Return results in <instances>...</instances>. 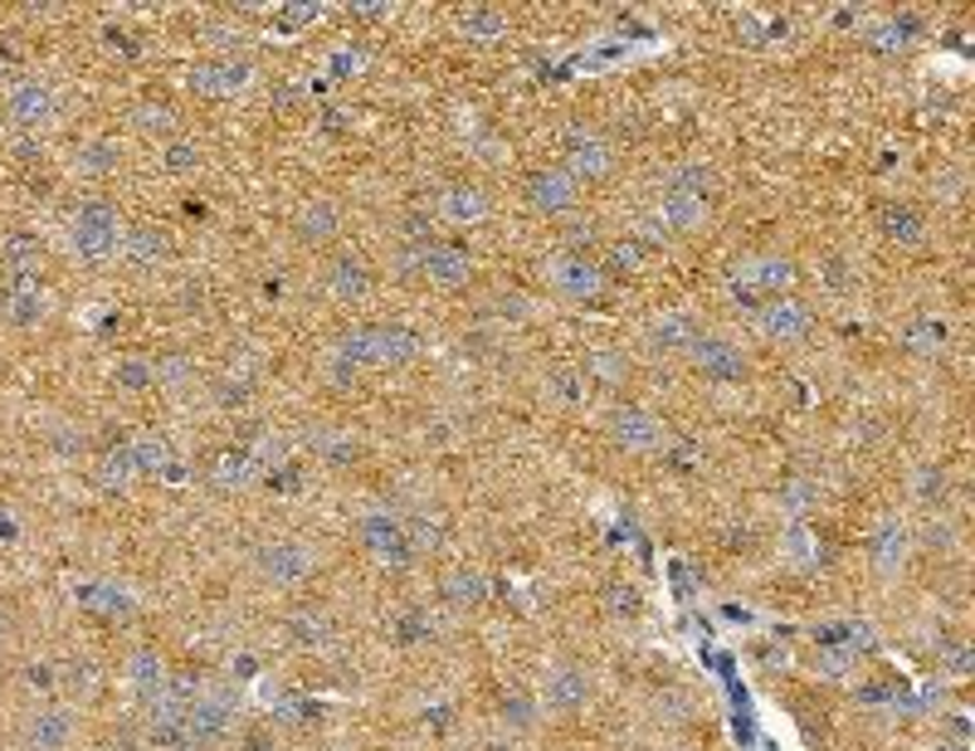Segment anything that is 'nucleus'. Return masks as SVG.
<instances>
[{"instance_id": "25", "label": "nucleus", "mask_w": 975, "mask_h": 751, "mask_svg": "<svg viewBox=\"0 0 975 751\" xmlns=\"http://www.w3.org/2000/svg\"><path fill=\"white\" fill-rule=\"evenodd\" d=\"M659 220H663L669 230H678V235H688V230H702V220H708V201H702V195H683V191H663Z\"/></svg>"}, {"instance_id": "43", "label": "nucleus", "mask_w": 975, "mask_h": 751, "mask_svg": "<svg viewBox=\"0 0 975 751\" xmlns=\"http://www.w3.org/2000/svg\"><path fill=\"white\" fill-rule=\"evenodd\" d=\"M118 386L128 390H142V386H156V362H142V356H128V362L113 372Z\"/></svg>"}, {"instance_id": "52", "label": "nucleus", "mask_w": 975, "mask_h": 751, "mask_svg": "<svg viewBox=\"0 0 975 751\" xmlns=\"http://www.w3.org/2000/svg\"><path fill=\"white\" fill-rule=\"evenodd\" d=\"M610 610L615 615H634L639 610V590L634 586H610Z\"/></svg>"}, {"instance_id": "34", "label": "nucleus", "mask_w": 975, "mask_h": 751, "mask_svg": "<svg viewBox=\"0 0 975 751\" xmlns=\"http://www.w3.org/2000/svg\"><path fill=\"white\" fill-rule=\"evenodd\" d=\"M132 478H142V474H138V459H132V445H113V449L103 454V464H98V484L128 488Z\"/></svg>"}, {"instance_id": "22", "label": "nucleus", "mask_w": 975, "mask_h": 751, "mask_svg": "<svg viewBox=\"0 0 975 751\" xmlns=\"http://www.w3.org/2000/svg\"><path fill=\"white\" fill-rule=\"evenodd\" d=\"M122 254L138 268H156L171 258V240H166V230H156V225H132V230H122Z\"/></svg>"}, {"instance_id": "8", "label": "nucleus", "mask_w": 975, "mask_h": 751, "mask_svg": "<svg viewBox=\"0 0 975 751\" xmlns=\"http://www.w3.org/2000/svg\"><path fill=\"white\" fill-rule=\"evenodd\" d=\"M756 327L771 342H805L814 327V313H810V303L785 293V298H766V307H756Z\"/></svg>"}, {"instance_id": "20", "label": "nucleus", "mask_w": 975, "mask_h": 751, "mask_svg": "<svg viewBox=\"0 0 975 751\" xmlns=\"http://www.w3.org/2000/svg\"><path fill=\"white\" fill-rule=\"evenodd\" d=\"M615 439H620L624 449H659L663 445V425L653 420L649 410H639V405H624V410H615Z\"/></svg>"}, {"instance_id": "37", "label": "nucleus", "mask_w": 975, "mask_h": 751, "mask_svg": "<svg viewBox=\"0 0 975 751\" xmlns=\"http://www.w3.org/2000/svg\"><path fill=\"white\" fill-rule=\"evenodd\" d=\"M907 40H912V20L903 16V20H883V24H873L869 30V44H873V54H897V49H907Z\"/></svg>"}, {"instance_id": "39", "label": "nucleus", "mask_w": 975, "mask_h": 751, "mask_svg": "<svg viewBox=\"0 0 975 751\" xmlns=\"http://www.w3.org/2000/svg\"><path fill=\"white\" fill-rule=\"evenodd\" d=\"M59 688H64L69 698H79V703H89V698H98V669L93 663H69V669H59Z\"/></svg>"}, {"instance_id": "33", "label": "nucleus", "mask_w": 975, "mask_h": 751, "mask_svg": "<svg viewBox=\"0 0 975 751\" xmlns=\"http://www.w3.org/2000/svg\"><path fill=\"white\" fill-rule=\"evenodd\" d=\"M459 30L468 40H498V34L508 30V16H502L498 6H468L459 16Z\"/></svg>"}, {"instance_id": "36", "label": "nucleus", "mask_w": 975, "mask_h": 751, "mask_svg": "<svg viewBox=\"0 0 975 751\" xmlns=\"http://www.w3.org/2000/svg\"><path fill=\"white\" fill-rule=\"evenodd\" d=\"M586 376H600V380H610V386H620V380L629 376V356L615 352V347L586 352Z\"/></svg>"}, {"instance_id": "53", "label": "nucleus", "mask_w": 975, "mask_h": 751, "mask_svg": "<svg viewBox=\"0 0 975 751\" xmlns=\"http://www.w3.org/2000/svg\"><path fill=\"white\" fill-rule=\"evenodd\" d=\"M79 449H83L79 429H59V435H54V454H79Z\"/></svg>"}, {"instance_id": "16", "label": "nucleus", "mask_w": 975, "mask_h": 751, "mask_svg": "<svg viewBox=\"0 0 975 751\" xmlns=\"http://www.w3.org/2000/svg\"><path fill=\"white\" fill-rule=\"evenodd\" d=\"M362 547L386 566H410V557H415L410 541H405V527L395 522V517H366L362 522Z\"/></svg>"}, {"instance_id": "28", "label": "nucleus", "mask_w": 975, "mask_h": 751, "mask_svg": "<svg viewBox=\"0 0 975 751\" xmlns=\"http://www.w3.org/2000/svg\"><path fill=\"white\" fill-rule=\"evenodd\" d=\"M128 122H132V132H142V138H162V142L176 138V108L156 103V98H146V103L132 108Z\"/></svg>"}, {"instance_id": "14", "label": "nucleus", "mask_w": 975, "mask_h": 751, "mask_svg": "<svg viewBox=\"0 0 975 751\" xmlns=\"http://www.w3.org/2000/svg\"><path fill=\"white\" fill-rule=\"evenodd\" d=\"M527 201L537 205L541 215H566L576 205V176L566 166H541L527 181Z\"/></svg>"}, {"instance_id": "55", "label": "nucleus", "mask_w": 975, "mask_h": 751, "mask_svg": "<svg viewBox=\"0 0 975 751\" xmlns=\"http://www.w3.org/2000/svg\"><path fill=\"white\" fill-rule=\"evenodd\" d=\"M927 541H932V547H952V527H946V522H932V527H927Z\"/></svg>"}, {"instance_id": "58", "label": "nucleus", "mask_w": 975, "mask_h": 751, "mask_svg": "<svg viewBox=\"0 0 975 751\" xmlns=\"http://www.w3.org/2000/svg\"><path fill=\"white\" fill-rule=\"evenodd\" d=\"M0 649H6V615H0Z\"/></svg>"}, {"instance_id": "23", "label": "nucleus", "mask_w": 975, "mask_h": 751, "mask_svg": "<svg viewBox=\"0 0 975 751\" xmlns=\"http://www.w3.org/2000/svg\"><path fill=\"white\" fill-rule=\"evenodd\" d=\"M873 566L883 576H897L907 566V527L897 517H883L878 532H873Z\"/></svg>"}, {"instance_id": "40", "label": "nucleus", "mask_w": 975, "mask_h": 751, "mask_svg": "<svg viewBox=\"0 0 975 751\" xmlns=\"http://www.w3.org/2000/svg\"><path fill=\"white\" fill-rule=\"evenodd\" d=\"M162 166L171 171V176H186V171L201 166V146L186 142V138H171V142L162 146Z\"/></svg>"}, {"instance_id": "44", "label": "nucleus", "mask_w": 975, "mask_h": 751, "mask_svg": "<svg viewBox=\"0 0 975 751\" xmlns=\"http://www.w3.org/2000/svg\"><path fill=\"white\" fill-rule=\"evenodd\" d=\"M532 718H537V703L527 693H508L502 698V722H508V728H532Z\"/></svg>"}, {"instance_id": "15", "label": "nucleus", "mask_w": 975, "mask_h": 751, "mask_svg": "<svg viewBox=\"0 0 975 751\" xmlns=\"http://www.w3.org/2000/svg\"><path fill=\"white\" fill-rule=\"evenodd\" d=\"M610 166H615V152H610V142H605L600 132L576 128L571 138H566V171H571L576 181L581 176H610Z\"/></svg>"}, {"instance_id": "4", "label": "nucleus", "mask_w": 975, "mask_h": 751, "mask_svg": "<svg viewBox=\"0 0 975 751\" xmlns=\"http://www.w3.org/2000/svg\"><path fill=\"white\" fill-rule=\"evenodd\" d=\"M6 113H10V122H20L24 132H44L49 122L59 118V93L49 89L44 79H20V83H10V93H6Z\"/></svg>"}, {"instance_id": "2", "label": "nucleus", "mask_w": 975, "mask_h": 751, "mask_svg": "<svg viewBox=\"0 0 975 751\" xmlns=\"http://www.w3.org/2000/svg\"><path fill=\"white\" fill-rule=\"evenodd\" d=\"M69 244L83 264H98V258H113L122 250V220L108 201L79 205L69 220Z\"/></svg>"}, {"instance_id": "50", "label": "nucleus", "mask_w": 975, "mask_h": 751, "mask_svg": "<svg viewBox=\"0 0 975 751\" xmlns=\"http://www.w3.org/2000/svg\"><path fill=\"white\" fill-rule=\"evenodd\" d=\"M317 16H323V6H283L278 24H283V30H303V24H313Z\"/></svg>"}, {"instance_id": "5", "label": "nucleus", "mask_w": 975, "mask_h": 751, "mask_svg": "<svg viewBox=\"0 0 975 751\" xmlns=\"http://www.w3.org/2000/svg\"><path fill=\"white\" fill-rule=\"evenodd\" d=\"M254 566H258V576H264V581L298 586V581L313 576L317 557H313V547H303V541H268V547L254 551Z\"/></svg>"}, {"instance_id": "30", "label": "nucleus", "mask_w": 975, "mask_h": 751, "mask_svg": "<svg viewBox=\"0 0 975 751\" xmlns=\"http://www.w3.org/2000/svg\"><path fill=\"white\" fill-rule=\"evenodd\" d=\"M946 337H952V332H946L942 317H912V323L903 327V347L917 352V356H936L946 347Z\"/></svg>"}, {"instance_id": "29", "label": "nucleus", "mask_w": 975, "mask_h": 751, "mask_svg": "<svg viewBox=\"0 0 975 751\" xmlns=\"http://www.w3.org/2000/svg\"><path fill=\"white\" fill-rule=\"evenodd\" d=\"M118 162H122V152L113 138H89L73 152V171L79 176H108V171H118Z\"/></svg>"}, {"instance_id": "32", "label": "nucleus", "mask_w": 975, "mask_h": 751, "mask_svg": "<svg viewBox=\"0 0 975 751\" xmlns=\"http://www.w3.org/2000/svg\"><path fill=\"white\" fill-rule=\"evenodd\" d=\"M79 596H83V606H89V610H98V615H113V620H128V615H132L128 590L113 586V581H93V586H83Z\"/></svg>"}, {"instance_id": "46", "label": "nucleus", "mask_w": 975, "mask_h": 751, "mask_svg": "<svg viewBox=\"0 0 975 751\" xmlns=\"http://www.w3.org/2000/svg\"><path fill=\"white\" fill-rule=\"evenodd\" d=\"M191 376H195L191 356H162V362H156V386H186Z\"/></svg>"}, {"instance_id": "47", "label": "nucleus", "mask_w": 975, "mask_h": 751, "mask_svg": "<svg viewBox=\"0 0 975 751\" xmlns=\"http://www.w3.org/2000/svg\"><path fill=\"white\" fill-rule=\"evenodd\" d=\"M24 688H30V693H59V669L54 663H30V669H24Z\"/></svg>"}, {"instance_id": "17", "label": "nucleus", "mask_w": 975, "mask_h": 751, "mask_svg": "<svg viewBox=\"0 0 975 751\" xmlns=\"http://www.w3.org/2000/svg\"><path fill=\"white\" fill-rule=\"evenodd\" d=\"M541 698H547L551 712H576V708H586V698H590V673L576 669V663H561V669L547 673V688H541Z\"/></svg>"}, {"instance_id": "49", "label": "nucleus", "mask_w": 975, "mask_h": 751, "mask_svg": "<svg viewBox=\"0 0 975 751\" xmlns=\"http://www.w3.org/2000/svg\"><path fill=\"white\" fill-rule=\"evenodd\" d=\"M362 69H366V49H356V44L332 49V73H362Z\"/></svg>"}, {"instance_id": "6", "label": "nucleus", "mask_w": 975, "mask_h": 751, "mask_svg": "<svg viewBox=\"0 0 975 751\" xmlns=\"http://www.w3.org/2000/svg\"><path fill=\"white\" fill-rule=\"evenodd\" d=\"M73 737H79V718L73 708L44 703L24 718V747L30 751H73Z\"/></svg>"}, {"instance_id": "12", "label": "nucleus", "mask_w": 975, "mask_h": 751, "mask_svg": "<svg viewBox=\"0 0 975 751\" xmlns=\"http://www.w3.org/2000/svg\"><path fill=\"white\" fill-rule=\"evenodd\" d=\"M688 356H693L698 376H708V380H742L747 376V352L727 337H698L693 347H688Z\"/></svg>"}, {"instance_id": "42", "label": "nucleus", "mask_w": 975, "mask_h": 751, "mask_svg": "<svg viewBox=\"0 0 975 751\" xmlns=\"http://www.w3.org/2000/svg\"><path fill=\"white\" fill-rule=\"evenodd\" d=\"M288 635H293V645L317 649V645H323V639H327V620H323V615H313V610H303V615H293Z\"/></svg>"}, {"instance_id": "26", "label": "nucleus", "mask_w": 975, "mask_h": 751, "mask_svg": "<svg viewBox=\"0 0 975 751\" xmlns=\"http://www.w3.org/2000/svg\"><path fill=\"white\" fill-rule=\"evenodd\" d=\"M439 215L454 220V225H478L488 215V195L478 186H449L439 195Z\"/></svg>"}, {"instance_id": "45", "label": "nucleus", "mask_w": 975, "mask_h": 751, "mask_svg": "<svg viewBox=\"0 0 975 751\" xmlns=\"http://www.w3.org/2000/svg\"><path fill=\"white\" fill-rule=\"evenodd\" d=\"M551 390H557L566 405H581L586 380H581V372H576V366H557V372H551Z\"/></svg>"}, {"instance_id": "3", "label": "nucleus", "mask_w": 975, "mask_h": 751, "mask_svg": "<svg viewBox=\"0 0 975 751\" xmlns=\"http://www.w3.org/2000/svg\"><path fill=\"white\" fill-rule=\"evenodd\" d=\"M785 288H795V264L785 254H756L732 274L737 298H785Z\"/></svg>"}, {"instance_id": "11", "label": "nucleus", "mask_w": 975, "mask_h": 751, "mask_svg": "<svg viewBox=\"0 0 975 751\" xmlns=\"http://www.w3.org/2000/svg\"><path fill=\"white\" fill-rule=\"evenodd\" d=\"M419 274L435 288H464L474 278V258H468L464 244H425L419 250Z\"/></svg>"}, {"instance_id": "48", "label": "nucleus", "mask_w": 975, "mask_h": 751, "mask_svg": "<svg viewBox=\"0 0 975 751\" xmlns=\"http://www.w3.org/2000/svg\"><path fill=\"white\" fill-rule=\"evenodd\" d=\"M317 454H323V459L347 464V459H356V439H347V435H317Z\"/></svg>"}, {"instance_id": "9", "label": "nucleus", "mask_w": 975, "mask_h": 751, "mask_svg": "<svg viewBox=\"0 0 975 751\" xmlns=\"http://www.w3.org/2000/svg\"><path fill=\"white\" fill-rule=\"evenodd\" d=\"M0 317L10 327L30 332L49 317V298H44V283L40 278H6V293H0Z\"/></svg>"}, {"instance_id": "54", "label": "nucleus", "mask_w": 975, "mask_h": 751, "mask_svg": "<svg viewBox=\"0 0 975 751\" xmlns=\"http://www.w3.org/2000/svg\"><path fill=\"white\" fill-rule=\"evenodd\" d=\"M917 494H922V498H942V474H932V469H927V474H922V484H917Z\"/></svg>"}, {"instance_id": "19", "label": "nucleus", "mask_w": 975, "mask_h": 751, "mask_svg": "<svg viewBox=\"0 0 975 751\" xmlns=\"http://www.w3.org/2000/svg\"><path fill=\"white\" fill-rule=\"evenodd\" d=\"M122 673H128V688L142 698V703H156V698L166 693V683H171L166 679V663L156 659V649H132L128 669H122Z\"/></svg>"}, {"instance_id": "31", "label": "nucleus", "mask_w": 975, "mask_h": 751, "mask_svg": "<svg viewBox=\"0 0 975 751\" xmlns=\"http://www.w3.org/2000/svg\"><path fill=\"white\" fill-rule=\"evenodd\" d=\"M337 225H342V211L332 201H313V205H303V215H298V235L313 240V244L332 240L337 235Z\"/></svg>"}, {"instance_id": "27", "label": "nucleus", "mask_w": 975, "mask_h": 751, "mask_svg": "<svg viewBox=\"0 0 975 751\" xmlns=\"http://www.w3.org/2000/svg\"><path fill=\"white\" fill-rule=\"evenodd\" d=\"M878 220H883V235L893 244H903V250L927 240V220H922V211H912V205H883Z\"/></svg>"}, {"instance_id": "13", "label": "nucleus", "mask_w": 975, "mask_h": 751, "mask_svg": "<svg viewBox=\"0 0 975 751\" xmlns=\"http://www.w3.org/2000/svg\"><path fill=\"white\" fill-rule=\"evenodd\" d=\"M191 93H201V98H234L250 83V64L244 59H205V64H195L191 69Z\"/></svg>"}, {"instance_id": "1", "label": "nucleus", "mask_w": 975, "mask_h": 751, "mask_svg": "<svg viewBox=\"0 0 975 751\" xmlns=\"http://www.w3.org/2000/svg\"><path fill=\"white\" fill-rule=\"evenodd\" d=\"M419 356L410 327H352L337 337V366H405Z\"/></svg>"}, {"instance_id": "57", "label": "nucleus", "mask_w": 975, "mask_h": 751, "mask_svg": "<svg viewBox=\"0 0 975 751\" xmlns=\"http://www.w3.org/2000/svg\"><path fill=\"white\" fill-rule=\"evenodd\" d=\"M386 10H390V6H356V16H362V20H380Z\"/></svg>"}, {"instance_id": "38", "label": "nucleus", "mask_w": 975, "mask_h": 751, "mask_svg": "<svg viewBox=\"0 0 975 751\" xmlns=\"http://www.w3.org/2000/svg\"><path fill=\"white\" fill-rule=\"evenodd\" d=\"M132 459H138V474H162L171 464V445L162 435H138L132 439Z\"/></svg>"}, {"instance_id": "51", "label": "nucleus", "mask_w": 975, "mask_h": 751, "mask_svg": "<svg viewBox=\"0 0 975 751\" xmlns=\"http://www.w3.org/2000/svg\"><path fill=\"white\" fill-rule=\"evenodd\" d=\"M610 258H615L620 268H639V258H644V244H639V240H620V244L610 250Z\"/></svg>"}, {"instance_id": "41", "label": "nucleus", "mask_w": 975, "mask_h": 751, "mask_svg": "<svg viewBox=\"0 0 975 751\" xmlns=\"http://www.w3.org/2000/svg\"><path fill=\"white\" fill-rule=\"evenodd\" d=\"M708 186H712V171L688 162V166H673L669 171V191H683V195H702L708 201Z\"/></svg>"}, {"instance_id": "7", "label": "nucleus", "mask_w": 975, "mask_h": 751, "mask_svg": "<svg viewBox=\"0 0 975 751\" xmlns=\"http://www.w3.org/2000/svg\"><path fill=\"white\" fill-rule=\"evenodd\" d=\"M547 278H551V288H557L561 298H576V303H590V298H600L605 293L600 264H590L586 254H557L547 264Z\"/></svg>"}, {"instance_id": "18", "label": "nucleus", "mask_w": 975, "mask_h": 751, "mask_svg": "<svg viewBox=\"0 0 975 751\" xmlns=\"http://www.w3.org/2000/svg\"><path fill=\"white\" fill-rule=\"evenodd\" d=\"M327 293L337 303H356V298H366L372 293V268H366V258H356V254H337L327 264Z\"/></svg>"}, {"instance_id": "21", "label": "nucleus", "mask_w": 975, "mask_h": 751, "mask_svg": "<svg viewBox=\"0 0 975 751\" xmlns=\"http://www.w3.org/2000/svg\"><path fill=\"white\" fill-rule=\"evenodd\" d=\"M702 337L698 317L693 313H659L649 323V347L653 352H688Z\"/></svg>"}, {"instance_id": "10", "label": "nucleus", "mask_w": 975, "mask_h": 751, "mask_svg": "<svg viewBox=\"0 0 975 751\" xmlns=\"http://www.w3.org/2000/svg\"><path fill=\"white\" fill-rule=\"evenodd\" d=\"M230 718H234V712H230V698H220V693H195L191 708H186V751L220 742V737L230 732Z\"/></svg>"}, {"instance_id": "56", "label": "nucleus", "mask_w": 975, "mask_h": 751, "mask_svg": "<svg viewBox=\"0 0 975 751\" xmlns=\"http://www.w3.org/2000/svg\"><path fill=\"white\" fill-rule=\"evenodd\" d=\"M16 532H20V527H16V517H10V512H0V541H10Z\"/></svg>"}, {"instance_id": "35", "label": "nucleus", "mask_w": 975, "mask_h": 751, "mask_svg": "<svg viewBox=\"0 0 975 751\" xmlns=\"http://www.w3.org/2000/svg\"><path fill=\"white\" fill-rule=\"evenodd\" d=\"M444 600H454V606H484L488 581L478 571H454L449 581H444Z\"/></svg>"}, {"instance_id": "24", "label": "nucleus", "mask_w": 975, "mask_h": 751, "mask_svg": "<svg viewBox=\"0 0 975 751\" xmlns=\"http://www.w3.org/2000/svg\"><path fill=\"white\" fill-rule=\"evenodd\" d=\"M40 264H44V250L34 235H10L0 244V274L6 278H40Z\"/></svg>"}]
</instances>
